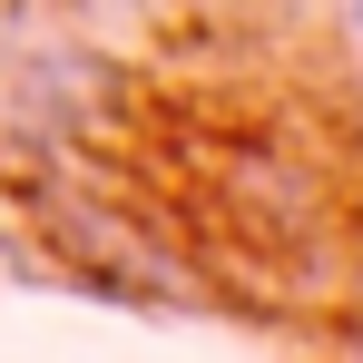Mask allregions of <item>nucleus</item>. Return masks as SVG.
I'll return each mask as SVG.
<instances>
[{
	"instance_id": "nucleus-1",
	"label": "nucleus",
	"mask_w": 363,
	"mask_h": 363,
	"mask_svg": "<svg viewBox=\"0 0 363 363\" xmlns=\"http://www.w3.org/2000/svg\"><path fill=\"white\" fill-rule=\"evenodd\" d=\"M344 20H354V50H363V0H344Z\"/></svg>"
}]
</instances>
